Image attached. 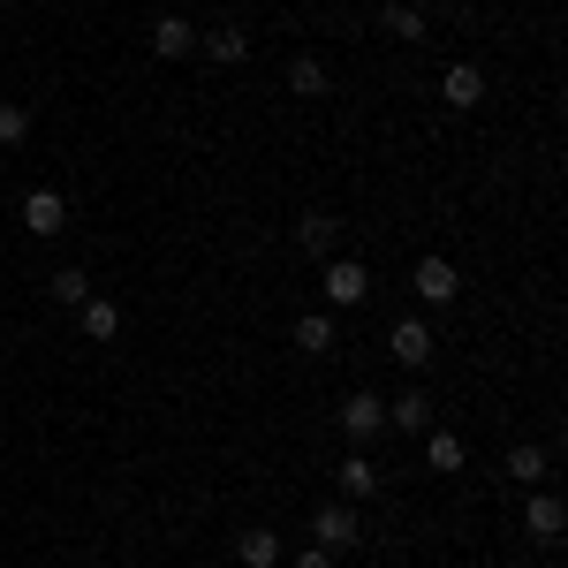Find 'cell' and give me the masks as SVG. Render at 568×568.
I'll return each instance as SVG.
<instances>
[{"instance_id": "cell-14", "label": "cell", "mask_w": 568, "mask_h": 568, "mask_svg": "<svg viewBox=\"0 0 568 568\" xmlns=\"http://www.w3.org/2000/svg\"><path fill=\"white\" fill-rule=\"evenodd\" d=\"M524 524H530V538H538V546H554L568 516H561V500H554V493H538V500H530V516H524Z\"/></svg>"}, {"instance_id": "cell-12", "label": "cell", "mask_w": 568, "mask_h": 568, "mask_svg": "<svg viewBox=\"0 0 568 568\" xmlns=\"http://www.w3.org/2000/svg\"><path fill=\"white\" fill-rule=\"evenodd\" d=\"M152 45H160V61H182V53H197V31H190L182 16H160V23H152Z\"/></svg>"}, {"instance_id": "cell-4", "label": "cell", "mask_w": 568, "mask_h": 568, "mask_svg": "<svg viewBox=\"0 0 568 568\" xmlns=\"http://www.w3.org/2000/svg\"><path fill=\"white\" fill-rule=\"evenodd\" d=\"M342 433H349L356 447L372 433H387V402H379V394H349V402H342Z\"/></svg>"}, {"instance_id": "cell-5", "label": "cell", "mask_w": 568, "mask_h": 568, "mask_svg": "<svg viewBox=\"0 0 568 568\" xmlns=\"http://www.w3.org/2000/svg\"><path fill=\"white\" fill-rule=\"evenodd\" d=\"M417 296H425V304H455V296H463V273L447 258H417Z\"/></svg>"}, {"instance_id": "cell-11", "label": "cell", "mask_w": 568, "mask_h": 568, "mask_svg": "<svg viewBox=\"0 0 568 568\" xmlns=\"http://www.w3.org/2000/svg\"><path fill=\"white\" fill-rule=\"evenodd\" d=\"M439 99H447V106H478V99H485V77L470 69V61H455V69L439 77Z\"/></svg>"}, {"instance_id": "cell-20", "label": "cell", "mask_w": 568, "mask_h": 568, "mask_svg": "<svg viewBox=\"0 0 568 568\" xmlns=\"http://www.w3.org/2000/svg\"><path fill=\"white\" fill-rule=\"evenodd\" d=\"M425 463H433V470H463V439L433 433V439H425Z\"/></svg>"}, {"instance_id": "cell-13", "label": "cell", "mask_w": 568, "mask_h": 568, "mask_svg": "<svg viewBox=\"0 0 568 568\" xmlns=\"http://www.w3.org/2000/svg\"><path fill=\"white\" fill-rule=\"evenodd\" d=\"M45 296H53V304H91V273L84 265H61V273H53V281H45Z\"/></svg>"}, {"instance_id": "cell-1", "label": "cell", "mask_w": 568, "mask_h": 568, "mask_svg": "<svg viewBox=\"0 0 568 568\" xmlns=\"http://www.w3.org/2000/svg\"><path fill=\"white\" fill-rule=\"evenodd\" d=\"M311 538H318L326 554H349V546H364V524H356L349 500H334V508H318V516H311Z\"/></svg>"}, {"instance_id": "cell-16", "label": "cell", "mask_w": 568, "mask_h": 568, "mask_svg": "<svg viewBox=\"0 0 568 568\" xmlns=\"http://www.w3.org/2000/svg\"><path fill=\"white\" fill-rule=\"evenodd\" d=\"M342 493H349V500H372V493H379V463H372V455H349V463H342Z\"/></svg>"}, {"instance_id": "cell-18", "label": "cell", "mask_w": 568, "mask_h": 568, "mask_svg": "<svg viewBox=\"0 0 568 568\" xmlns=\"http://www.w3.org/2000/svg\"><path fill=\"white\" fill-rule=\"evenodd\" d=\"M296 349H304V356H326V349H334V318H318V311H311V318H296Z\"/></svg>"}, {"instance_id": "cell-3", "label": "cell", "mask_w": 568, "mask_h": 568, "mask_svg": "<svg viewBox=\"0 0 568 568\" xmlns=\"http://www.w3.org/2000/svg\"><path fill=\"white\" fill-rule=\"evenodd\" d=\"M387 349H394V364H433V326L425 318H394V334H387Z\"/></svg>"}, {"instance_id": "cell-8", "label": "cell", "mask_w": 568, "mask_h": 568, "mask_svg": "<svg viewBox=\"0 0 568 568\" xmlns=\"http://www.w3.org/2000/svg\"><path fill=\"white\" fill-rule=\"evenodd\" d=\"M197 45H205V61H220V69L251 61V31H243V23H220L213 39H197Z\"/></svg>"}, {"instance_id": "cell-6", "label": "cell", "mask_w": 568, "mask_h": 568, "mask_svg": "<svg viewBox=\"0 0 568 568\" xmlns=\"http://www.w3.org/2000/svg\"><path fill=\"white\" fill-rule=\"evenodd\" d=\"M23 227H31V235H61V227H69L61 190H31V197H23Z\"/></svg>"}, {"instance_id": "cell-15", "label": "cell", "mask_w": 568, "mask_h": 568, "mask_svg": "<svg viewBox=\"0 0 568 568\" xmlns=\"http://www.w3.org/2000/svg\"><path fill=\"white\" fill-rule=\"evenodd\" d=\"M235 554H243V568H281V538L273 530H243Z\"/></svg>"}, {"instance_id": "cell-2", "label": "cell", "mask_w": 568, "mask_h": 568, "mask_svg": "<svg viewBox=\"0 0 568 568\" xmlns=\"http://www.w3.org/2000/svg\"><path fill=\"white\" fill-rule=\"evenodd\" d=\"M318 288H326V304L356 311V304H364V296H372V273H364V265H356V258H326V281H318Z\"/></svg>"}, {"instance_id": "cell-7", "label": "cell", "mask_w": 568, "mask_h": 568, "mask_svg": "<svg viewBox=\"0 0 568 568\" xmlns=\"http://www.w3.org/2000/svg\"><path fill=\"white\" fill-rule=\"evenodd\" d=\"M296 243H304L311 258H334V243H342V220H334V213H304V220H296Z\"/></svg>"}, {"instance_id": "cell-17", "label": "cell", "mask_w": 568, "mask_h": 568, "mask_svg": "<svg viewBox=\"0 0 568 568\" xmlns=\"http://www.w3.org/2000/svg\"><path fill=\"white\" fill-rule=\"evenodd\" d=\"M77 311H84V334H91V342H114V334H122V311L106 304V296H91V304H77Z\"/></svg>"}, {"instance_id": "cell-21", "label": "cell", "mask_w": 568, "mask_h": 568, "mask_svg": "<svg viewBox=\"0 0 568 568\" xmlns=\"http://www.w3.org/2000/svg\"><path fill=\"white\" fill-rule=\"evenodd\" d=\"M387 31H394V39H402V45H417V39H425V16L394 0V8H387Z\"/></svg>"}, {"instance_id": "cell-9", "label": "cell", "mask_w": 568, "mask_h": 568, "mask_svg": "<svg viewBox=\"0 0 568 568\" xmlns=\"http://www.w3.org/2000/svg\"><path fill=\"white\" fill-rule=\"evenodd\" d=\"M387 425L394 433H433V394H402V402H387Z\"/></svg>"}, {"instance_id": "cell-10", "label": "cell", "mask_w": 568, "mask_h": 568, "mask_svg": "<svg viewBox=\"0 0 568 568\" xmlns=\"http://www.w3.org/2000/svg\"><path fill=\"white\" fill-rule=\"evenodd\" d=\"M288 91H296V99H326V91H334L326 61H318V53H296V61H288Z\"/></svg>"}, {"instance_id": "cell-19", "label": "cell", "mask_w": 568, "mask_h": 568, "mask_svg": "<svg viewBox=\"0 0 568 568\" xmlns=\"http://www.w3.org/2000/svg\"><path fill=\"white\" fill-rule=\"evenodd\" d=\"M546 470H554V463H546V447H516V455H508V478H516V485H538Z\"/></svg>"}, {"instance_id": "cell-23", "label": "cell", "mask_w": 568, "mask_h": 568, "mask_svg": "<svg viewBox=\"0 0 568 568\" xmlns=\"http://www.w3.org/2000/svg\"><path fill=\"white\" fill-rule=\"evenodd\" d=\"M296 568H334V554H326V546H311V554H304Z\"/></svg>"}, {"instance_id": "cell-22", "label": "cell", "mask_w": 568, "mask_h": 568, "mask_svg": "<svg viewBox=\"0 0 568 568\" xmlns=\"http://www.w3.org/2000/svg\"><path fill=\"white\" fill-rule=\"evenodd\" d=\"M31 136V106H0V144H23Z\"/></svg>"}]
</instances>
